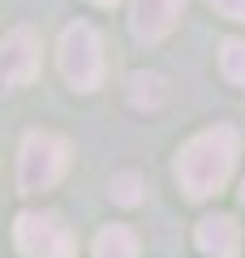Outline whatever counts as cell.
Wrapping results in <instances>:
<instances>
[{"label": "cell", "instance_id": "1", "mask_svg": "<svg viewBox=\"0 0 245 258\" xmlns=\"http://www.w3.org/2000/svg\"><path fill=\"white\" fill-rule=\"evenodd\" d=\"M236 155H241V138H236L232 125H215L194 134L181 147V159H176V176H181V189L190 198H211L228 185L236 168Z\"/></svg>", "mask_w": 245, "mask_h": 258}, {"label": "cell", "instance_id": "2", "mask_svg": "<svg viewBox=\"0 0 245 258\" xmlns=\"http://www.w3.org/2000/svg\"><path fill=\"white\" fill-rule=\"evenodd\" d=\"M69 168V142L60 134H47V129H35L22 138L18 151V194H43L52 189L56 181Z\"/></svg>", "mask_w": 245, "mask_h": 258}, {"label": "cell", "instance_id": "3", "mask_svg": "<svg viewBox=\"0 0 245 258\" xmlns=\"http://www.w3.org/2000/svg\"><path fill=\"white\" fill-rule=\"evenodd\" d=\"M56 60H60V74L73 91H99V82H103V39L95 26H86V22L65 26L60 43H56Z\"/></svg>", "mask_w": 245, "mask_h": 258}, {"label": "cell", "instance_id": "4", "mask_svg": "<svg viewBox=\"0 0 245 258\" xmlns=\"http://www.w3.org/2000/svg\"><path fill=\"white\" fill-rule=\"evenodd\" d=\"M13 245L26 258H73V237L52 211H22L13 224Z\"/></svg>", "mask_w": 245, "mask_h": 258}, {"label": "cell", "instance_id": "5", "mask_svg": "<svg viewBox=\"0 0 245 258\" xmlns=\"http://www.w3.org/2000/svg\"><path fill=\"white\" fill-rule=\"evenodd\" d=\"M39 52H43V43H39L35 30H30V26H13L9 35H5V82H9V86L35 82Z\"/></svg>", "mask_w": 245, "mask_h": 258}, {"label": "cell", "instance_id": "6", "mask_svg": "<svg viewBox=\"0 0 245 258\" xmlns=\"http://www.w3.org/2000/svg\"><path fill=\"white\" fill-rule=\"evenodd\" d=\"M185 0H134V13H129V26L142 43H159V39L172 35V26L181 22Z\"/></svg>", "mask_w": 245, "mask_h": 258}, {"label": "cell", "instance_id": "7", "mask_svg": "<svg viewBox=\"0 0 245 258\" xmlns=\"http://www.w3.org/2000/svg\"><path fill=\"white\" fill-rule=\"evenodd\" d=\"M198 249L211 254V258H236L241 232H236V224L228 220V215H207V220L198 224Z\"/></svg>", "mask_w": 245, "mask_h": 258}, {"label": "cell", "instance_id": "8", "mask_svg": "<svg viewBox=\"0 0 245 258\" xmlns=\"http://www.w3.org/2000/svg\"><path fill=\"white\" fill-rule=\"evenodd\" d=\"M163 99H168V82H163L159 74H151V69H138V74H129V103H134L138 112H155V108H163Z\"/></svg>", "mask_w": 245, "mask_h": 258}, {"label": "cell", "instance_id": "9", "mask_svg": "<svg viewBox=\"0 0 245 258\" xmlns=\"http://www.w3.org/2000/svg\"><path fill=\"white\" fill-rule=\"evenodd\" d=\"M95 258H138V237L125 224H108L95 237Z\"/></svg>", "mask_w": 245, "mask_h": 258}, {"label": "cell", "instance_id": "10", "mask_svg": "<svg viewBox=\"0 0 245 258\" xmlns=\"http://www.w3.org/2000/svg\"><path fill=\"white\" fill-rule=\"evenodd\" d=\"M219 69H224L228 82L245 86V39H224V47H219Z\"/></svg>", "mask_w": 245, "mask_h": 258}, {"label": "cell", "instance_id": "11", "mask_svg": "<svg viewBox=\"0 0 245 258\" xmlns=\"http://www.w3.org/2000/svg\"><path fill=\"white\" fill-rule=\"evenodd\" d=\"M108 194H112V203H120V207H138L142 203V176L138 172H116Z\"/></svg>", "mask_w": 245, "mask_h": 258}, {"label": "cell", "instance_id": "12", "mask_svg": "<svg viewBox=\"0 0 245 258\" xmlns=\"http://www.w3.org/2000/svg\"><path fill=\"white\" fill-rule=\"evenodd\" d=\"M211 9H219L224 18H232V22H245V0H207Z\"/></svg>", "mask_w": 245, "mask_h": 258}, {"label": "cell", "instance_id": "13", "mask_svg": "<svg viewBox=\"0 0 245 258\" xmlns=\"http://www.w3.org/2000/svg\"><path fill=\"white\" fill-rule=\"evenodd\" d=\"M95 5H116V0H95Z\"/></svg>", "mask_w": 245, "mask_h": 258}, {"label": "cell", "instance_id": "14", "mask_svg": "<svg viewBox=\"0 0 245 258\" xmlns=\"http://www.w3.org/2000/svg\"><path fill=\"white\" fill-rule=\"evenodd\" d=\"M241 203H245V181H241Z\"/></svg>", "mask_w": 245, "mask_h": 258}]
</instances>
